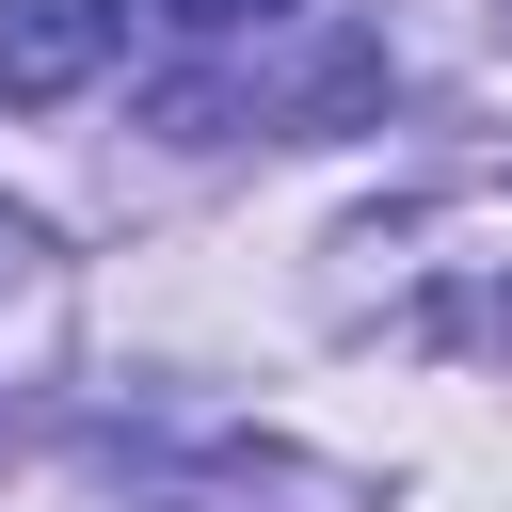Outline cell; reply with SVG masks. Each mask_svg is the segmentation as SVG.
Here are the masks:
<instances>
[{
  "instance_id": "6da1fadb",
  "label": "cell",
  "mask_w": 512,
  "mask_h": 512,
  "mask_svg": "<svg viewBox=\"0 0 512 512\" xmlns=\"http://www.w3.org/2000/svg\"><path fill=\"white\" fill-rule=\"evenodd\" d=\"M112 48H128V0H0V112L80 96Z\"/></svg>"
},
{
  "instance_id": "7a4b0ae2",
  "label": "cell",
  "mask_w": 512,
  "mask_h": 512,
  "mask_svg": "<svg viewBox=\"0 0 512 512\" xmlns=\"http://www.w3.org/2000/svg\"><path fill=\"white\" fill-rule=\"evenodd\" d=\"M160 16H192V32H240V16H288V0H160Z\"/></svg>"
}]
</instances>
